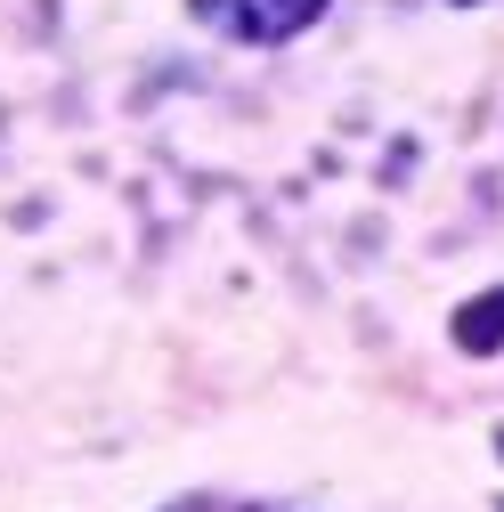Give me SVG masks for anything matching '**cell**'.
Returning a JSON list of instances; mask_svg holds the SVG:
<instances>
[{
    "instance_id": "cell-1",
    "label": "cell",
    "mask_w": 504,
    "mask_h": 512,
    "mask_svg": "<svg viewBox=\"0 0 504 512\" xmlns=\"http://www.w3.org/2000/svg\"><path fill=\"white\" fill-rule=\"evenodd\" d=\"M334 9V0H187V17L220 41H244V49H277L293 33H309Z\"/></svg>"
},
{
    "instance_id": "cell-2",
    "label": "cell",
    "mask_w": 504,
    "mask_h": 512,
    "mask_svg": "<svg viewBox=\"0 0 504 512\" xmlns=\"http://www.w3.org/2000/svg\"><path fill=\"white\" fill-rule=\"evenodd\" d=\"M456 350L464 358H488V350H504V293H472L464 309H456Z\"/></svg>"
},
{
    "instance_id": "cell-3",
    "label": "cell",
    "mask_w": 504,
    "mask_h": 512,
    "mask_svg": "<svg viewBox=\"0 0 504 512\" xmlns=\"http://www.w3.org/2000/svg\"><path fill=\"white\" fill-rule=\"evenodd\" d=\"M496 456H504V431H496Z\"/></svg>"
}]
</instances>
